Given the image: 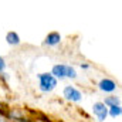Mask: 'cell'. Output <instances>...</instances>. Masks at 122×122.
I'll use <instances>...</instances> for the list:
<instances>
[{
    "mask_svg": "<svg viewBox=\"0 0 122 122\" xmlns=\"http://www.w3.org/2000/svg\"><path fill=\"white\" fill-rule=\"evenodd\" d=\"M0 122H6V121H3V119H0Z\"/></svg>",
    "mask_w": 122,
    "mask_h": 122,
    "instance_id": "8fae6325",
    "label": "cell"
},
{
    "mask_svg": "<svg viewBox=\"0 0 122 122\" xmlns=\"http://www.w3.org/2000/svg\"><path fill=\"white\" fill-rule=\"evenodd\" d=\"M51 75L54 77V78H65V77H68V78H75L77 77V72H75V70L72 68V67H70V65H64V64H58V65H54L53 67V72H51Z\"/></svg>",
    "mask_w": 122,
    "mask_h": 122,
    "instance_id": "6da1fadb",
    "label": "cell"
},
{
    "mask_svg": "<svg viewBox=\"0 0 122 122\" xmlns=\"http://www.w3.org/2000/svg\"><path fill=\"white\" fill-rule=\"evenodd\" d=\"M121 107L119 105H115V107H111L109 108V111H108V114L112 117V118H117V117H119L121 115Z\"/></svg>",
    "mask_w": 122,
    "mask_h": 122,
    "instance_id": "9c48e42d",
    "label": "cell"
},
{
    "mask_svg": "<svg viewBox=\"0 0 122 122\" xmlns=\"http://www.w3.org/2000/svg\"><path fill=\"white\" fill-rule=\"evenodd\" d=\"M115 88H117V84L112 80L105 78V80H102L99 82V90H102V91H105V92H112Z\"/></svg>",
    "mask_w": 122,
    "mask_h": 122,
    "instance_id": "5b68a950",
    "label": "cell"
},
{
    "mask_svg": "<svg viewBox=\"0 0 122 122\" xmlns=\"http://www.w3.org/2000/svg\"><path fill=\"white\" fill-rule=\"evenodd\" d=\"M64 97L70 101H80L81 99V92L74 87H65L64 88Z\"/></svg>",
    "mask_w": 122,
    "mask_h": 122,
    "instance_id": "277c9868",
    "label": "cell"
},
{
    "mask_svg": "<svg viewBox=\"0 0 122 122\" xmlns=\"http://www.w3.org/2000/svg\"><path fill=\"white\" fill-rule=\"evenodd\" d=\"M6 41H7L9 44H19V43H20V38H19V36H17L14 31H10V33H7V36H6Z\"/></svg>",
    "mask_w": 122,
    "mask_h": 122,
    "instance_id": "52a82bcc",
    "label": "cell"
},
{
    "mask_svg": "<svg viewBox=\"0 0 122 122\" xmlns=\"http://www.w3.org/2000/svg\"><path fill=\"white\" fill-rule=\"evenodd\" d=\"M38 80H40V90L44 92H50L53 91L56 87H57V78H54L51 74L48 72H43L38 75Z\"/></svg>",
    "mask_w": 122,
    "mask_h": 122,
    "instance_id": "7a4b0ae2",
    "label": "cell"
},
{
    "mask_svg": "<svg viewBox=\"0 0 122 122\" xmlns=\"http://www.w3.org/2000/svg\"><path fill=\"white\" fill-rule=\"evenodd\" d=\"M92 111H94V115H95L99 121H104V119L108 117V108H107L102 102H97V104H94Z\"/></svg>",
    "mask_w": 122,
    "mask_h": 122,
    "instance_id": "3957f363",
    "label": "cell"
},
{
    "mask_svg": "<svg viewBox=\"0 0 122 122\" xmlns=\"http://www.w3.org/2000/svg\"><path fill=\"white\" fill-rule=\"evenodd\" d=\"M60 40H61V36L58 34V33H50V34L46 37V44L54 46V44L60 43Z\"/></svg>",
    "mask_w": 122,
    "mask_h": 122,
    "instance_id": "8992f818",
    "label": "cell"
},
{
    "mask_svg": "<svg viewBox=\"0 0 122 122\" xmlns=\"http://www.w3.org/2000/svg\"><path fill=\"white\" fill-rule=\"evenodd\" d=\"M104 105L105 107H115V105H119V99L117 98V97H109V98H107L105 99V102H104Z\"/></svg>",
    "mask_w": 122,
    "mask_h": 122,
    "instance_id": "ba28073f",
    "label": "cell"
},
{
    "mask_svg": "<svg viewBox=\"0 0 122 122\" xmlns=\"http://www.w3.org/2000/svg\"><path fill=\"white\" fill-rule=\"evenodd\" d=\"M4 68H6V62H4V60H3V58L0 57V72H1V71H3Z\"/></svg>",
    "mask_w": 122,
    "mask_h": 122,
    "instance_id": "30bf717a",
    "label": "cell"
}]
</instances>
